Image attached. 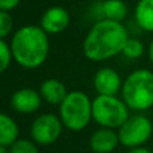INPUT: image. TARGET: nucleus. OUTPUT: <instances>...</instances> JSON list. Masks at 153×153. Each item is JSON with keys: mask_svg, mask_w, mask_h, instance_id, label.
Instances as JSON below:
<instances>
[{"mask_svg": "<svg viewBox=\"0 0 153 153\" xmlns=\"http://www.w3.org/2000/svg\"><path fill=\"white\" fill-rule=\"evenodd\" d=\"M128 28L122 22L108 19L97 20L83 39V55L91 62H105L122 54L124 46L129 39Z\"/></svg>", "mask_w": 153, "mask_h": 153, "instance_id": "obj_1", "label": "nucleus"}, {"mask_svg": "<svg viewBox=\"0 0 153 153\" xmlns=\"http://www.w3.org/2000/svg\"><path fill=\"white\" fill-rule=\"evenodd\" d=\"M11 50L13 61L27 70L39 69L47 61L50 53L48 34L40 26L27 24L12 34Z\"/></svg>", "mask_w": 153, "mask_h": 153, "instance_id": "obj_2", "label": "nucleus"}, {"mask_svg": "<svg viewBox=\"0 0 153 153\" xmlns=\"http://www.w3.org/2000/svg\"><path fill=\"white\" fill-rule=\"evenodd\" d=\"M121 98L128 108L136 113H143L153 108V71L137 69L124 79Z\"/></svg>", "mask_w": 153, "mask_h": 153, "instance_id": "obj_3", "label": "nucleus"}, {"mask_svg": "<svg viewBox=\"0 0 153 153\" xmlns=\"http://www.w3.org/2000/svg\"><path fill=\"white\" fill-rule=\"evenodd\" d=\"M58 116L66 129L81 132L93 120V100L81 90L69 91L67 97L59 105Z\"/></svg>", "mask_w": 153, "mask_h": 153, "instance_id": "obj_4", "label": "nucleus"}, {"mask_svg": "<svg viewBox=\"0 0 153 153\" xmlns=\"http://www.w3.org/2000/svg\"><path fill=\"white\" fill-rule=\"evenodd\" d=\"M129 110L118 95H97L93 100V121L101 128L118 129L130 117Z\"/></svg>", "mask_w": 153, "mask_h": 153, "instance_id": "obj_5", "label": "nucleus"}, {"mask_svg": "<svg viewBox=\"0 0 153 153\" xmlns=\"http://www.w3.org/2000/svg\"><path fill=\"white\" fill-rule=\"evenodd\" d=\"M152 133L153 125L148 117L141 113L132 114L118 128L120 144L129 149L144 146L152 137Z\"/></svg>", "mask_w": 153, "mask_h": 153, "instance_id": "obj_6", "label": "nucleus"}, {"mask_svg": "<svg viewBox=\"0 0 153 153\" xmlns=\"http://www.w3.org/2000/svg\"><path fill=\"white\" fill-rule=\"evenodd\" d=\"M63 128L65 126L59 116H55L53 113H43L32 121L30 128V136L31 140H34L38 145L48 146L58 141Z\"/></svg>", "mask_w": 153, "mask_h": 153, "instance_id": "obj_7", "label": "nucleus"}, {"mask_svg": "<svg viewBox=\"0 0 153 153\" xmlns=\"http://www.w3.org/2000/svg\"><path fill=\"white\" fill-rule=\"evenodd\" d=\"M122 85L121 75L111 67H101L93 76V86L98 95H118Z\"/></svg>", "mask_w": 153, "mask_h": 153, "instance_id": "obj_8", "label": "nucleus"}, {"mask_svg": "<svg viewBox=\"0 0 153 153\" xmlns=\"http://www.w3.org/2000/svg\"><path fill=\"white\" fill-rule=\"evenodd\" d=\"M70 24V13L61 5H53L43 12L39 26L48 35H58L63 32Z\"/></svg>", "mask_w": 153, "mask_h": 153, "instance_id": "obj_9", "label": "nucleus"}, {"mask_svg": "<svg viewBox=\"0 0 153 153\" xmlns=\"http://www.w3.org/2000/svg\"><path fill=\"white\" fill-rule=\"evenodd\" d=\"M43 98L39 91L30 87H22L12 94L11 106L20 114H32L39 110Z\"/></svg>", "mask_w": 153, "mask_h": 153, "instance_id": "obj_10", "label": "nucleus"}, {"mask_svg": "<svg viewBox=\"0 0 153 153\" xmlns=\"http://www.w3.org/2000/svg\"><path fill=\"white\" fill-rule=\"evenodd\" d=\"M120 144L118 132L116 129L100 128L90 136L89 145L93 153H111Z\"/></svg>", "mask_w": 153, "mask_h": 153, "instance_id": "obj_11", "label": "nucleus"}, {"mask_svg": "<svg viewBox=\"0 0 153 153\" xmlns=\"http://www.w3.org/2000/svg\"><path fill=\"white\" fill-rule=\"evenodd\" d=\"M97 20L108 19L113 22H124L128 16V5L124 0H103L93 7ZM95 20V22H97Z\"/></svg>", "mask_w": 153, "mask_h": 153, "instance_id": "obj_12", "label": "nucleus"}, {"mask_svg": "<svg viewBox=\"0 0 153 153\" xmlns=\"http://www.w3.org/2000/svg\"><path fill=\"white\" fill-rule=\"evenodd\" d=\"M39 93L42 95L43 101H46L50 105L58 106L63 102V100L69 94L66 85L55 78H48L46 81H43L39 86Z\"/></svg>", "mask_w": 153, "mask_h": 153, "instance_id": "obj_13", "label": "nucleus"}, {"mask_svg": "<svg viewBox=\"0 0 153 153\" xmlns=\"http://www.w3.org/2000/svg\"><path fill=\"white\" fill-rule=\"evenodd\" d=\"M134 20L143 31L153 32V0H138L134 7Z\"/></svg>", "mask_w": 153, "mask_h": 153, "instance_id": "obj_14", "label": "nucleus"}, {"mask_svg": "<svg viewBox=\"0 0 153 153\" xmlns=\"http://www.w3.org/2000/svg\"><path fill=\"white\" fill-rule=\"evenodd\" d=\"M19 126L11 116L0 114V145L10 148L19 140Z\"/></svg>", "mask_w": 153, "mask_h": 153, "instance_id": "obj_15", "label": "nucleus"}, {"mask_svg": "<svg viewBox=\"0 0 153 153\" xmlns=\"http://www.w3.org/2000/svg\"><path fill=\"white\" fill-rule=\"evenodd\" d=\"M144 51H145V47H144L143 42L140 39H137V38H129L124 46L122 54L128 59H138L144 54Z\"/></svg>", "mask_w": 153, "mask_h": 153, "instance_id": "obj_16", "label": "nucleus"}, {"mask_svg": "<svg viewBox=\"0 0 153 153\" xmlns=\"http://www.w3.org/2000/svg\"><path fill=\"white\" fill-rule=\"evenodd\" d=\"M11 153H39L38 144L34 140L28 138H19L16 143L10 146Z\"/></svg>", "mask_w": 153, "mask_h": 153, "instance_id": "obj_17", "label": "nucleus"}, {"mask_svg": "<svg viewBox=\"0 0 153 153\" xmlns=\"http://www.w3.org/2000/svg\"><path fill=\"white\" fill-rule=\"evenodd\" d=\"M13 61V54L11 50L10 42L5 39H0V71L4 73L11 66Z\"/></svg>", "mask_w": 153, "mask_h": 153, "instance_id": "obj_18", "label": "nucleus"}, {"mask_svg": "<svg viewBox=\"0 0 153 153\" xmlns=\"http://www.w3.org/2000/svg\"><path fill=\"white\" fill-rule=\"evenodd\" d=\"M13 28V18L8 11H0V39H7Z\"/></svg>", "mask_w": 153, "mask_h": 153, "instance_id": "obj_19", "label": "nucleus"}, {"mask_svg": "<svg viewBox=\"0 0 153 153\" xmlns=\"http://www.w3.org/2000/svg\"><path fill=\"white\" fill-rule=\"evenodd\" d=\"M20 4V0H0V11H8L11 12Z\"/></svg>", "mask_w": 153, "mask_h": 153, "instance_id": "obj_20", "label": "nucleus"}, {"mask_svg": "<svg viewBox=\"0 0 153 153\" xmlns=\"http://www.w3.org/2000/svg\"><path fill=\"white\" fill-rule=\"evenodd\" d=\"M126 153H152V151H149L145 146H137V148H132L129 149Z\"/></svg>", "mask_w": 153, "mask_h": 153, "instance_id": "obj_21", "label": "nucleus"}, {"mask_svg": "<svg viewBox=\"0 0 153 153\" xmlns=\"http://www.w3.org/2000/svg\"><path fill=\"white\" fill-rule=\"evenodd\" d=\"M148 58H149V61H151V63L153 65V39L148 47Z\"/></svg>", "mask_w": 153, "mask_h": 153, "instance_id": "obj_22", "label": "nucleus"}, {"mask_svg": "<svg viewBox=\"0 0 153 153\" xmlns=\"http://www.w3.org/2000/svg\"><path fill=\"white\" fill-rule=\"evenodd\" d=\"M0 153H11L8 146H1L0 145Z\"/></svg>", "mask_w": 153, "mask_h": 153, "instance_id": "obj_23", "label": "nucleus"}, {"mask_svg": "<svg viewBox=\"0 0 153 153\" xmlns=\"http://www.w3.org/2000/svg\"><path fill=\"white\" fill-rule=\"evenodd\" d=\"M87 1H95V0H87Z\"/></svg>", "mask_w": 153, "mask_h": 153, "instance_id": "obj_24", "label": "nucleus"}]
</instances>
